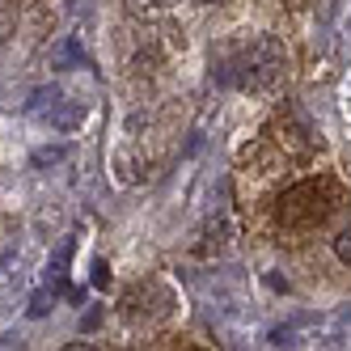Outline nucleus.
I'll return each instance as SVG.
<instances>
[{"instance_id": "6e6552de", "label": "nucleus", "mask_w": 351, "mask_h": 351, "mask_svg": "<svg viewBox=\"0 0 351 351\" xmlns=\"http://www.w3.org/2000/svg\"><path fill=\"white\" fill-rule=\"evenodd\" d=\"M335 254H339L343 263H351V229H343V233H339V241H335Z\"/></svg>"}, {"instance_id": "f8f14e48", "label": "nucleus", "mask_w": 351, "mask_h": 351, "mask_svg": "<svg viewBox=\"0 0 351 351\" xmlns=\"http://www.w3.org/2000/svg\"><path fill=\"white\" fill-rule=\"evenodd\" d=\"M148 5H161V9H165V5H173V0H148Z\"/></svg>"}, {"instance_id": "f257e3e1", "label": "nucleus", "mask_w": 351, "mask_h": 351, "mask_svg": "<svg viewBox=\"0 0 351 351\" xmlns=\"http://www.w3.org/2000/svg\"><path fill=\"white\" fill-rule=\"evenodd\" d=\"M339 204V186L335 182H300L284 195V204H280V220L288 224V229H313V224H322L326 216L335 212Z\"/></svg>"}, {"instance_id": "39448f33", "label": "nucleus", "mask_w": 351, "mask_h": 351, "mask_svg": "<svg viewBox=\"0 0 351 351\" xmlns=\"http://www.w3.org/2000/svg\"><path fill=\"white\" fill-rule=\"evenodd\" d=\"M56 102H60V89H56V85H47V89H34V93H30V110H34V114H51Z\"/></svg>"}, {"instance_id": "4468645a", "label": "nucleus", "mask_w": 351, "mask_h": 351, "mask_svg": "<svg viewBox=\"0 0 351 351\" xmlns=\"http://www.w3.org/2000/svg\"><path fill=\"white\" fill-rule=\"evenodd\" d=\"M0 5H5V0H0Z\"/></svg>"}, {"instance_id": "9b49d317", "label": "nucleus", "mask_w": 351, "mask_h": 351, "mask_svg": "<svg viewBox=\"0 0 351 351\" xmlns=\"http://www.w3.org/2000/svg\"><path fill=\"white\" fill-rule=\"evenodd\" d=\"M72 60H77V47H72V43H68V47H64V51H60V64H72Z\"/></svg>"}, {"instance_id": "1a4fd4ad", "label": "nucleus", "mask_w": 351, "mask_h": 351, "mask_svg": "<svg viewBox=\"0 0 351 351\" xmlns=\"http://www.w3.org/2000/svg\"><path fill=\"white\" fill-rule=\"evenodd\" d=\"M64 153L60 148H47V153H34V165H51V161H60Z\"/></svg>"}, {"instance_id": "20e7f679", "label": "nucleus", "mask_w": 351, "mask_h": 351, "mask_svg": "<svg viewBox=\"0 0 351 351\" xmlns=\"http://www.w3.org/2000/svg\"><path fill=\"white\" fill-rule=\"evenodd\" d=\"M313 326H317V317H292V322H284V326L271 330V343L275 347H300V335L313 330Z\"/></svg>"}, {"instance_id": "ddd939ff", "label": "nucleus", "mask_w": 351, "mask_h": 351, "mask_svg": "<svg viewBox=\"0 0 351 351\" xmlns=\"http://www.w3.org/2000/svg\"><path fill=\"white\" fill-rule=\"evenodd\" d=\"M284 5H309V0H284Z\"/></svg>"}, {"instance_id": "0eeeda50", "label": "nucleus", "mask_w": 351, "mask_h": 351, "mask_svg": "<svg viewBox=\"0 0 351 351\" xmlns=\"http://www.w3.org/2000/svg\"><path fill=\"white\" fill-rule=\"evenodd\" d=\"M51 305H56V292L38 288V292L30 296V317H43V313H51Z\"/></svg>"}, {"instance_id": "f03ea898", "label": "nucleus", "mask_w": 351, "mask_h": 351, "mask_svg": "<svg viewBox=\"0 0 351 351\" xmlns=\"http://www.w3.org/2000/svg\"><path fill=\"white\" fill-rule=\"evenodd\" d=\"M237 68V85L245 89H271L275 81H280V72H284V51H280V43L275 38H254L245 47V51L233 60Z\"/></svg>"}, {"instance_id": "423d86ee", "label": "nucleus", "mask_w": 351, "mask_h": 351, "mask_svg": "<svg viewBox=\"0 0 351 351\" xmlns=\"http://www.w3.org/2000/svg\"><path fill=\"white\" fill-rule=\"evenodd\" d=\"M68 258H72V241H64V245L56 250L51 267H47V280H51V284H60V280H64V267H68Z\"/></svg>"}, {"instance_id": "7ed1b4c3", "label": "nucleus", "mask_w": 351, "mask_h": 351, "mask_svg": "<svg viewBox=\"0 0 351 351\" xmlns=\"http://www.w3.org/2000/svg\"><path fill=\"white\" fill-rule=\"evenodd\" d=\"M47 119H51L60 132H77L81 123H85V106H81V102H72V97H60V102L51 106V114H47Z\"/></svg>"}, {"instance_id": "9d476101", "label": "nucleus", "mask_w": 351, "mask_h": 351, "mask_svg": "<svg viewBox=\"0 0 351 351\" xmlns=\"http://www.w3.org/2000/svg\"><path fill=\"white\" fill-rule=\"evenodd\" d=\"M106 280H110V275H106V263H93V284L106 288Z\"/></svg>"}]
</instances>
